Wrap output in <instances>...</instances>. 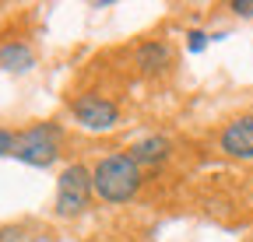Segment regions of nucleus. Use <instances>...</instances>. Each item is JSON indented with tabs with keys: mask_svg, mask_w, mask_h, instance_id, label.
<instances>
[{
	"mask_svg": "<svg viewBox=\"0 0 253 242\" xmlns=\"http://www.w3.org/2000/svg\"><path fill=\"white\" fill-rule=\"evenodd\" d=\"M14 144H18V134H14V130H7V127H0V158L14 155Z\"/></svg>",
	"mask_w": 253,
	"mask_h": 242,
	"instance_id": "9d476101",
	"label": "nucleus"
},
{
	"mask_svg": "<svg viewBox=\"0 0 253 242\" xmlns=\"http://www.w3.org/2000/svg\"><path fill=\"white\" fill-rule=\"evenodd\" d=\"M25 239H28V232L21 225H4L0 228V242H25Z\"/></svg>",
	"mask_w": 253,
	"mask_h": 242,
	"instance_id": "9b49d317",
	"label": "nucleus"
},
{
	"mask_svg": "<svg viewBox=\"0 0 253 242\" xmlns=\"http://www.w3.org/2000/svg\"><path fill=\"white\" fill-rule=\"evenodd\" d=\"M60 144H63V127L53 119H42V123H32L18 134L14 158L32 169H49L60 158Z\"/></svg>",
	"mask_w": 253,
	"mask_h": 242,
	"instance_id": "7ed1b4c3",
	"label": "nucleus"
},
{
	"mask_svg": "<svg viewBox=\"0 0 253 242\" xmlns=\"http://www.w3.org/2000/svg\"><path fill=\"white\" fill-rule=\"evenodd\" d=\"M95 197V186H91V169L84 162H71L60 169V179H56V200H53V214L71 221V218H81L88 204Z\"/></svg>",
	"mask_w": 253,
	"mask_h": 242,
	"instance_id": "f03ea898",
	"label": "nucleus"
},
{
	"mask_svg": "<svg viewBox=\"0 0 253 242\" xmlns=\"http://www.w3.org/2000/svg\"><path fill=\"white\" fill-rule=\"evenodd\" d=\"M208 42H211V35L204 32V28H190V32H186V49L190 53H204Z\"/></svg>",
	"mask_w": 253,
	"mask_h": 242,
	"instance_id": "1a4fd4ad",
	"label": "nucleus"
},
{
	"mask_svg": "<svg viewBox=\"0 0 253 242\" xmlns=\"http://www.w3.org/2000/svg\"><path fill=\"white\" fill-rule=\"evenodd\" d=\"M134 64H137V70L144 77H158V74H166L172 67V46L166 39H148V42L137 46Z\"/></svg>",
	"mask_w": 253,
	"mask_h": 242,
	"instance_id": "423d86ee",
	"label": "nucleus"
},
{
	"mask_svg": "<svg viewBox=\"0 0 253 242\" xmlns=\"http://www.w3.org/2000/svg\"><path fill=\"white\" fill-rule=\"evenodd\" d=\"M141 169H155V165H162V162H169V155H172V140L166 137V134H151V137H141L130 151H126Z\"/></svg>",
	"mask_w": 253,
	"mask_h": 242,
	"instance_id": "0eeeda50",
	"label": "nucleus"
},
{
	"mask_svg": "<svg viewBox=\"0 0 253 242\" xmlns=\"http://www.w3.org/2000/svg\"><path fill=\"white\" fill-rule=\"evenodd\" d=\"M229 11L236 18H253V0H229Z\"/></svg>",
	"mask_w": 253,
	"mask_h": 242,
	"instance_id": "f8f14e48",
	"label": "nucleus"
},
{
	"mask_svg": "<svg viewBox=\"0 0 253 242\" xmlns=\"http://www.w3.org/2000/svg\"><path fill=\"white\" fill-rule=\"evenodd\" d=\"M32 67H36V49H32L28 42L11 39V42L0 46V70H7V74H28Z\"/></svg>",
	"mask_w": 253,
	"mask_h": 242,
	"instance_id": "6e6552de",
	"label": "nucleus"
},
{
	"mask_svg": "<svg viewBox=\"0 0 253 242\" xmlns=\"http://www.w3.org/2000/svg\"><path fill=\"white\" fill-rule=\"evenodd\" d=\"M91 186L102 204H130L144 186V169L126 151H116L91 165Z\"/></svg>",
	"mask_w": 253,
	"mask_h": 242,
	"instance_id": "f257e3e1",
	"label": "nucleus"
},
{
	"mask_svg": "<svg viewBox=\"0 0 253 242\" xmlns=\"http://www.w3.org/2000/svg\"><path fill=\"white\" fill-rule=\"evenodd\" d=\"M218 151L232 162H253V112L229 119L218 134Z\"/></svg>",
	"mask_w": 253,
	"mask_h": 242,
	"instance_id": "39448f33",
	"label": "nucleus"
},
{
	"mask_svg": "<svg viewBox=\"0 0 253 242\" xmlns=\"http://www.w3.org/2000/svg\"><path fill=\"white\" fill-rule=\"evenodd\" d=\"M71 116L74 123L88 134H109L120 127V105L99 92H84L71 99Z\"/></svg>",
	"mask_w": 253,
	"mask_h": 242,
	"instance_id": "20e7f679",
	"label": "nucleus"
},
{
	"mask_svg": "<svg viewBox=\"0 0 253 242\" xmlns=\"http://www.w3.org/2000/svg\"><path fill=\"white\" fill-rule=\"evenodd\" d=\"M25 242H56V235H53V232H46V228H42V232H32V235H28V239H25Z\"/></svg>",
	"mask_w": 253,
	"mask_h": 242,
	"instance_id": "ddd939ff",
	"label": "nucleus"
}]
</instances>
